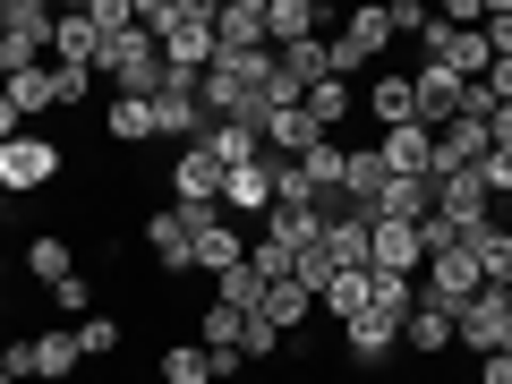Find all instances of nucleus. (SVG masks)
<instances>
[{"label":"nucleus","instance_id":"49530a36","mask_svg":"<svg viewBox=\"0 0 512 384\" xmlns=\"http://www.w3.org/2000/svg\"><path fill=\"white\" fill-rule=\"evenodd\" d=\"M487 128H495V146H512V103H495V120H487Z\"/></svg>","mask_w":512,"mask_h":384},{"label":"nucleus","instance_id":"6e6552de","mask_svg":"<svg viewBox=\"0 0 512 384\" xmlns=\"http://www.w3.org/2000/svg\"><path fill=\"white\" fill-rule=\"evenodd\" d=\"M453 342H461V350H478V359H495V350H512V316H504V291H478L470 308H461Z\"/></svg>","mask_w":512,"mask_h":384},{"label":"nucleus","instance_id":"4be33fe9","mask_svg":"<svg viewBox=\"0 0 512 384\" xmlns=\"http://www.w3.org/2000/svg\"><path fill=\"white\" fill-rule=\"evenodd\" d=\"M427 214H436V180H393V171H384L376 222H427Z\"/></svg>","mask_w":512,"mask_h":384},{"label":"nucleus","instance_id":"ea45409f","mask_svg":"<svg viewBox=\"0 0 512 384\" xmlns=\"http://www.w3.org/2000/svg\"><path fill=\"white\" fill-rule=\"evenodd\" d=\"M77 342H86V359H103V350H120V325H111V316H86Z\"/></svg>","mask_w":512,"mask_h":384},{"label":"nucleus","instance_id":"f257e3e1","mask_svg":"<svg viewBox=\"0 0 512 384\" xmlns=\"http://www.w3.org/2000/svg\"><path fill=\"white\" fill-rule=\"evenodd\" d=\"M384 52H393V18H384V9H350V18L325 35V69L342 77V86H350L359 69H376Z\"/></svg>","mask_w":512,"mask_h":384},{"label":"nucleus","instance_id":"ddd939ff","mask_svg":"<svg viewBox=\"0 0 512 384\" xmlns=\"http://www.w3.org/2000/svg\"><path fill=\"white\" fill-rule=\"evenodd\" d=\"M316 248H325L333 274H367V222L342 214V205H325V231H316Z\"/></svg>","mask_w":512,"mask_h":384},{"label":"nucleus","instance_id":"7ed1b4c3","mask_svg":"<svg viewBox=\"0 0 512 384\" xmlns=\"http://www.w3.org/2000/svg\"><path fill=\"white\" fill-rule=\"evenodd\" d=\"M154 137H163V146H205V103H197V77L163 69V86H154Z\"/></svg>","mask_w":512,"mask_h":384},{"label":"nucleus","instance_id":"c03bdc74","mask_svg":"<svg viewBox=\"0 0 512 384\" xmlns=\"http://www.w3.org/2000/svg\"><path fill=\"white\" fill-rule=\"evenodd\" d=\"M478 86H487V103H512V60H495V69L478 77Z\"/></svg>","mask_w":512,"mask_h":384},{"label":"nucleus","instance_id":"c85d7f7f","mask_svg":"<svg viewBox=\"0 0 512 384\" xmlns=\"http://www.w3.org/2000/svg\"><path fill=\"white\" fill-rule=\"evenodd\" d=\"M308 308H316V299H308V282H274V291H265V308H256V316H265V325H282V333H299V325H308Z\"/></svg>","mask_w":512,"mask_h":384},{"label":"nucleus","instance_id":"5701e85b","mask_svg":"<svg viewBox=\"0 0 512 384\" xmlns=\"http://www.w3.org/2000/svg\"><path fill=\"white\" fill-rule=\"evenodd\" d=\"M316 308H325L333 325H359V316L376 308V274H333L325 291H316Z\"/></svg>","mask_w":512,"mask_h":384},{"label":"nucleus","instance_id":"2eb2a0df","mask_svg":"<svg viewBox=\"0 0 512 384\" xmlns=\"http://www.w3.org/2000/svg\"><path fill=\"white\" fill-rule=\"evenodd\" d=\"M325 35V9L316 0H265V52H291V43Z\"/></svg>","mask_w":512,"mask_h":384},{"label":"nucleus","instance_id":"dca6fc26","mask_svg":"<svg viewBox=\"0 0 512 384\" xmlns=\"http://www.w3.org/2000/svg\"><path fill=\"white\" fill-rule=\"evenodd\" d=\"M231 265H248V231L222 214V222H205V231H197V265H188V274H214L222 282Z\"/></svg>","mask_w":512,"mask_h":384},{"label":"nucleus","instance_id":"6ab92c4d","mask_svg":"<svg viewBox=\"0 0 512 384\" xmlns=\"http://www.w3.org/2000/svg\"><path fill=\"white\" fill-rule=\"evenodd\" d=\"M461 248L478 256L487 291H512V231H504V222H478V231H461Z\"/></svg>","mask_w":512,"mask_h":384},{"label":"nucleus","instance_id":"aec40b11","mask_svg":"<svg viewBox=\"0 0 512 384\" xmlns=\"http://www.w3.org/2000/svg\"><path fill=\"white\" fill-rule=\"evenodd\" d=\"M342 350H350L359 367H376V359H393V350H402V325H393L384 308H367L359 325H342Z\"/></svg>","mask_w":512,"mask_h":384},{"label":"nucleus","instance_id":"9d476101","mask_svg":"<svg viewBox=\"0 0 512 384\" xmlns=\"http://www.w3.org/2000/svg\"><path fill=\"white\" fill-rule=\"evenodd\" d=\"M436 222H453V231H478V222H495V197L478 171H444L436 180Z\"/></svg>","mask_w":512,"mask_h":384},{"label":"nucleus","instance_id":"f03ea898","mask_svg":"<svg viewBox=\"0 0 512 384\" xmlns=\"http://www.w3.org/2000/svg\"><path fill=\"white\" fill-rule=\"evenodd\" d=\"M94 69H103L120 94H146V103H154V86H163V43H154L146 26H128V35H103Z\"/></svg>","mask_w":512,"mask_h":384},{"label":"nucleus","instance_id":"39448f33","mask_svg":"<svg viewBox=\"0 0 512 384\" xmlns=\"http://www.w3.org/2000/svg\"><path fill=\"white\" fill-rule=\"evenodd\" d=\"M367 274H427V239L419 222H367Z\"/></svg>","mask_w":512,"mask_h":384},{"label":"nucleus","instance_id":"2f4dec72","mask_svg":"<svg viewBox=\"0 0 512 384\" xmlns=\"http://www.w3.org/2000/svg\"><path fill=\"white\" fill-rule=\"evenodd\" d=\"M26 274H35V282H69V274H77V256H69V239H60V231H43L35 248H26Z\"/></svg>","mask_w":512,"mask_h":384},{"label":"nucleus","instance_id":"de8ad7c7","mask_svg":"<svg viewBox=\"0 0 512 384\" xmlns=\"http://www.w3.org/2000/svg\"><path fill=\"white\" fill-rule=\"evenodd\" d=\"M0 282H9V256H0Z\"/></svg>","mask_w":512,"mask_h":384},{"label":"nucleus","instance_id":"b1692460","mask_svg":"<svg viewBox=\"0 0 512 384\" xmlns=\"http://www.w3.org/2000/svg\"><path fill=\"white\" fill-rule=\"evenodd\" d=\"M77 359H86V342H77V325H43V333H35V376H43V384L77 376Z\"/></svg>","mask_w":512,"mask_h":384},{"label":"nucleus","instance_id":"58836bf2","mask_svg":"<svg viewBox=\"0 0 512 384\" xmlns=\"http://www.w3.org/2000/svg\"><path fill=\"white\" fill-rule=\"evenodd\" d=\"M0 376H35V342H18V333H0Z\"/></svg>","mask_w":512,"mask_h":384},{"label":"nucleus","instance_id":"a878e982","mask_svg":"<svg viewBox=\"0 0 512 384\" xmlns=\"http://www.w3.org/2000/svg\"><path fill=\"white\" fill-rule=\"evenodd\" d=\"M103 128H111V146H154V103L146 94H111Z\"/></svg>","mask_w":512,"mask_h":384},{"label":"nucleus","instance_id":"a19ab883","mask_svg":"<svg viewBox=\"0 0 512 384\" xmlns=\"http://www.w3.org/2000/svg\"><path fill=\"white\" fill-rule=\"evenodd\" d=\"M478 180H487V197H512V146H495L487 163H478Z\"/></svg>","mask_w":512,"mask_h":384},{"label":"nucleus","instance_id":"f8f14e48","mask_svg":"<svg viewBox=\"0 0 512 384\" xmlns=\"http://www.w3.org/2000/svg\"><path fill=\"white\" fill-rule=\"evenodd\" d=\"M359 111L376 128H410V120H419V86H410L402 69H376V77H367V94H359Z\"/></svg>","mask_w":512,"mask_h":384},{"label":"nucleus","instance_id":"c9c22d12","mask_svg":"<svg viewBox=\"0 0 512 384\" xmlns=\"http://www.w3.org/2000/svg\"><path fill=\"white\" fill-rule=\"evenodd\" d=\"M52 316H60V325H86V316H94V282H86V274L52 282Z\"/></svg>","mask_w":512,"mask_h":384},{"label":"nucleus","instance_id":"a211bd4d","mask_svg":"<svg viewBox=\"0 0 512 384\" xmlns=\"http://www.w3.org/2000/svg\"><path fill=\"white\" fill-rule=\"evenodd\" d=\"M316 137H325V128L308 120V103H291V111H265V154H274V163H299V154H308Z\"/></svg>","mask_w":512,"mask_h":384},{"label":"nucleus","instance_id":"423d86ee","mask_svg":"<svg viewBox=\"0 0 512 384\" xmlns=\"http://www.w3.org/2000/svg\"><path fill=\"white\" fill-rule=\"evenodd\" d=\"M60 163H69V154H60L52 137H9V146H0V188H9V197H26V188H52Z\"/></svg>","mask_w":512,"mask_h":384},{"label":"nucleus","instance_id":"20e7f679","mask_svg":"<svg viewBox=\"0 0 512 384\" xmlns=\"http://www.w3.org/2000/svg\"><path fill=\"white\" fill-rule=\"evenodd\" d=\"M205 222H222V205H205V214H180V205H163V214H146V248L163 274H188L197 265V231Z\"/></svg>","mask_w":512,"mask_h":384},{"label":"nucleus","instance_id":"a18cd8bd","mask_svg":"<svg viewBox=\"0 0 512 384\" xmlns=\"http://www.w3.org/2000/svg\"><path fill=\"white\" fill-rule=\"evenodd\" d=\"M478 384H512V350H495V359H478Z\"/></svg>","mask_w":512,"mask_h":384},{"label":"nucleus","instance_id":"4c0bfd02","mask_svg":"<svg viewBox=\"0 0 512 384\" xmlns=\"http://www.w3.org/2000/svg\"><path fill=\"white\" fill-rule=\"evenodd\" d=\"M43 77H52V111L86 103V86H94V69H60V60H43Z\"/></svg>","mask_w":512,"mask_h":384},{"label":"nucleus","instance_id":"f704fd0d","mask_svg":"<svg viewBox=\"0 0 512 384\" xmlns=\"http://www.w3.org/2000/svg\"><path fill=\"white\" fill-rule=\"evenodd\" d=\"M239 333H248V316L222 308V299H205V350H231V359H239Z\"/></svg>","mask_w":512,"mask_h":384},{"label":"nucleus","instance_id":"9b49d317","mask_svg":"<svg viewBox=\"0 0 512 384\" xmlns=\"http://www.w3.org/2000/svg\"><path fill=\"white\" fill-rule=\"evenodd\" d=\"M222 214H231L239 231L274 214V163H239V171H222Z\"/></svg>","mask_w":512,"mask_h":384},{"label":"nucleus","instance_id":"cd10ccee","mask_svg":"<svg viewBox=\"0 0 512 384\" xmlns=\"http://www.w3.org/2000/svg\"><path fill=\"white\" fill-rule=\"evenodd\" d=\"M316 231H325V214H308V205H274V214H265V239H282L291 256H308Z\"/></svg>","mask_w":512,"mask_h":384},{"label":"nucleus","instance_id":"72a5a7b5","mask_svg":"<svg viewBox=\"0 0 512 384\" xmlns=\"http://www.w3.org/2000/svg\"><path fill=\"white\" fill-rule=\"evenodd\" d=\"M0 94H9V111H18V120H43V111H52V77H43V69L9 77V86H0Z\"/></svg>","mask_w":512,"mask_h":384},{"label":"nucleus","instance_id":"f3484780","mask_svg":"<svg viewBox=\"0 0 512 384\" xmlns=\"http://www.w3.org/2000/svg\"><path fill=\"white\" fill-rule=\"evenodd\" d=\"M214 43L222 52H256L265 43V0H214Z\"/></svg>","mask_w":512,"mask_h":384},{"label":"nucleus","instance_id":"412c9836","mask_svg":"<svg viewBox=\"0 0 512 384\" xmlns=\"http://www.w3.org/2000/svg\"><path fill=\"white\" fill-rule=\"evenodd\" d=\"M94 52H103L94 18H86V9H60V18H52V60H60V69H94Z\"/></svg>","mask_w":512,"mask_h":384},{"label":"nucleus","instance_id":"c756f323","mask_svg":"<svg viewBox=\"0 0 512 384\" xmlns=\"http://www.w3.org/2000/svg\"><path fill=\"white\" fill-rule=\"evenodd\" d=\"M52 18L60 9H43V0H0V35H26V43H43V52H52Z\"/></svg>","mask_w":512,"mask_h":384},{"label":"nucleus","instance_id":"473e14b6","mask_svg":"<svg viewBox=\"0 0 512 384\" xmlns=\"http://www.w3.org/2000/svg\"><path fill=\"white\" fill-rule=\"evenodd\" d=\"M274 60H282V77H291L299 94H308V86H325V77H333V69H325V35H316V43H291V52H274Z\"/></svg>","mask_w":512,"mask_h":384},{"label":"nucleus","instance_id":"393cba45","mask_svg":"<svg viewBox=\"0 0 512 384\" xmlns=\"http://www.w3.org/2000/svg\"><path fill=\"white\" fill-rule=\"evenodd\" d=\"M205 154H214L222 171H239V163H265V137L239 128V120H205Z\"/></svg>","mask_w":512,"mask_h":384},{"label":"nucleus","instance_id":"09e8293b","mask_svg":"<svg viewBox=\"0 0 512 384\" xmlns=\"http://www.w3.org/2000/svg\"><path fill=\"white\" fill-rule=\"evenodd\" d=\"M0 384H18V376H0Z\"/></svg>","mask_w":512,"mask_h":384},{"label":"nucleus","instance_id":"7c9ffc66","mask_svg":"<svg viewBox=\"0 0 512 384\" xmlns=\"http://www.w3.org/2000/svg\"><path fill=\"white\" fill-rule=\"evenodd\" d=\"M350 111H359V94H350V86H342V77H325V86H308V120H316V128H325V137H333V128H342V120H350Z\"/></svg>","mask_w":512,"mask_h":384},{"label":"nucleus","instance_id":"0eeeda50","mask_svg":"<svg viewBox=\"0 0 512 384\" xmlns=\"http://www.w3.org/2000/svg\"><path fill=\"white\" fill-rule=\"evenodd\" d=\"M376 163L393 171V180H436V137H427L419 120L410 128H376Z\"/></svg>","mask_w":512,"mask_h":384},{"label":"nucleus","instance_id":"79ce46f5","mask_svg":"<svg viewBox=\"0 0 512 384\" xmlns=\"http://www.w3.org/2000/svg\"><path fill=\"white\" fill-rule=\"evenodd\" d=\"M384 18H393V35H427V18H436V9H427V0H393Z\"/></svg>","mask_w":512,"mask_h":384},{"label":"nucleus","instance_id":"37998d69","mask_svg":"<svg viewBox=\"0 0 512 384\" xmlns=\"http://www.w3.org/2000/svg\"><path fill=\"white\" fill-rule=\"evenodd\" d=\"M299 282H308V299H316V291H325V282H333V265H325V248H308V256H299Z\"/></svg>","mask_w":512,"mask_h":384},{"label":"nucleus","instance_id":"1a4fd4ad","mask_svg":"<svg viewBox=\"0 0 512 384\" xmlns=\"http://www.w3.org/2000/svg\"><path fill=\"white\" fill-rule=\"evenodd\" d=\"M171 205H180V214L222 205V163H214L205 146H180V163H171Z\"/></svg>","mask_w":512,"mask_h":384},{"label":"nucleus","instance_id":"4468645a","mask_svg":"<svg viewBox=\"0 0 512 384\" xmlns=\"http://www.w3.org/2000/svg\"><path fill=\"white\" fill-rule=\"evenodd\" d=\"M453 325H461V308L419 299V308H410V325H402V350H410V359H444V350H453Z\"/></svg>","mask_w":512,"mask_h":384},{"label":"nucleus","instance_id":"e433bc0d","mask_svg":"<svg viewBox=\"0 0 512 384\" xmlns=\"http://www.w3.org/2000/svg\"><path fill=\"white\" fill-rule=\"evenodd\" d=\"M274 205H308V214H325V197H316V180L299 163H274Z\"/></svg>","mask_w":512,"mask_h":384},{"label":"nucleus","instance_id":"bb28decb","mask_svg":"<svg viewBox=\"0 0 512 384\" xmlns=\"http://www.w3.org/2000/svg\"><path fill=\"white\" fill-rule=\"evenodd\" d=\"M342 163H350V146H342V137H316V146L299 154V171L316 180V197H325V205H342Z\"/></svg>","mask_w":512,"mask_h":384}]
</instances>
